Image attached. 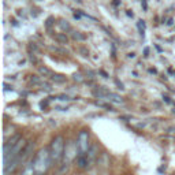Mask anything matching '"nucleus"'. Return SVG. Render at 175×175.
<instances>
[{
    "label": "nucleus",
    "mask_w": 175,
    "mask_h": 175,
    "mask_svg": "<svg viewBox=\"0 0 175 175\" xmlns=\"http://www.w3.org/2000/svg\"><path fill=\"white\" fill-rule=\"evenodd\" d=\"M33 166L36 175H47L52 166L51 153H49V148H41L37 151L36 156L33 159Z\"/></svg>",
    "instance_id": "f257e3e1"
},
{
    "label": "nucleus",
    "mask_w": 175,
    "mask_h": 175,
    "mask_svg": "<svg viewBox=\"0 0 175 175\" xmlns=\"http://www.w3.org/2000/svg\"><path fill=\"white\" fill-rule=\"evenodd\" d=\"M49 153H51L52 164L59 166L63 160V155H65V148H66V141L63 136H55L52 138L51 144H49Z\"/></svg>",
    "instance_id": "f03ea898"
},
{
    "label": "nucleus",
    "mask_w": 175,
    "mask_h": 175,
    "mask_svg": "<svg viewBox=\"0 0 175 175\" xmlns=\"http://www.w3.org/2000/svg\"><path fill=\"white\" fill-rule=\"evenodd\" d=\"M75 144H77L78 155H86L88 152H89L90 147H92V144H90L89 131H88L86 129L80 130V133H78V136H77V141H75Z\"/></svg>",
    "instance_id": "7ed1b4c3"
},
{
    "label": "nucleus",
    "mask_w": 175,
    "mask_h": 175,
    "mask_svg": "<svg viewBox=\"0 0 175 175\" xmlns=\"http://www.w3.org/2000/svg\"><path fill=\"white\" fill-rule=\"evenodd\" d=\"M26 145H28V141H25L23 138H21L7 153H4V167H7L14 159H17V157L19 156V153L25 149Z\"/></svg>",
    "instance_id": "20e7f679"
},
{
    "label": "nucleus",
    "mask_w": 175,
    "mask_h": 175,
    "mask_svg": "<svg viewBox=\"0 0 175 175\" xmlns=\"http://www.w3.org/2000/svg\"><path fill=\"white\" fill-rule=\"evenodd\" d=\"M78 156V149H77V144L73 141H69L66 144L65 148V155H63V160L62 163H66V164H71L74 162V159H77Z\"/></svg>",
    "instance_id": "39448f33"
},
{
    "label": "nucleus",
    "mask_w": 175,
    "mask_h": 175,
    "mask_svg": "<svg viewBox=\"0 0 175 175\" xmlns=\"http://www.w3.org/2000/svg\"><path fill=\"white\" fill-rule=\"evenodd\" d=\"M21 138H22L21 134H14V136L11 137L10 140H6V142H4V153H7L8 151H10L11 148H13L14 145H15Z\"/></svg>",
    "instance_id": "423d86ee"
},
{
    "label": "nucleus",
    "mask_w": 175,
    "mask_h": 175,
    "mask_svg": "<svg viewBox=\"0 0 175 175\" xmlns=\"http://www.w3.org/2000/svg\"><path fill=\"white\" fill-rule=\"evenodd\" d=\"M77 167L81 170H86L90 167V162L86 155H78L77 156Z\"/></svg>",
    "instance_id": "0eeeda50"
},
{
    "label": "nucleus",
    "mask_w": 175,
    "mask_h": 175,
    "mask_svg": "<svg viewBox=\"0 0 175 175\" xmlns=\"http://www.w3.org/2000/svg\"><path fill=\"white\" fill-rule=\"evenodd\" d=\"M108 95H110V90L103 86H99L96 89H93V96L97 99H106V97H108Z\"/></svg>",
    "instance_id": "6e6552de"
},
{
    "label": "nucleus",
    "mask_w": 175,
    "mask_h": 175,
    "mask_svg": "<svg viewBox=\"0 0 175 175\" xmlns=\"http://www.w3.org/2000/svg\"><path fill=\"white\" fill-rule=\"evenodd\" d=\"M21 175H36V171H34V166H33V160H29L28 163L23 167Z\"/></svg>",
    "instance_id": "1a4fd4ad"
},
{
    "label": "nucleus",
    "mask_w": 175,
    "mask_h": 175,
    "mask_svg": "<svg viewBox=\"0 0 175 175\" xmlns=\"http://www.w3.org/2000/svg\"><path fill=\"white\" fill-rule=\"evenodd\" d=\"M97 145L96 144H93L92 147H90V149H89V152L86 153V156H88V159H89V162H90V164H93V162H95L96 159H97Z\"/></svg>",
    "instance_id": "9d476101"
},
{
    "label": "nucleus",
    "mask_w": 175,
    "mask_h": 175,
    "mask_svg": "<svg viewBox=\"0 0 175 175\" xmlns=\"http://www.w3.org/2000/svg\"><path fill=\"white\" fill-rule=\"evenodd\" d=\"M71 39L74 41H85L86 36L82 33V32H78V30H73L71 32Z\"/></svg>",
    "instance_id": "9b49d317"
},
{
    "label": "nucleus",
    "mask_w": 175,
    "mask_h": 175,
    "mask_svg": "<svg viewBox=\"0 0 175 175\" xmlns=\"http://www.w3.org/2000/svg\"><path fill=\"white\" fill-rule=\"evenodd\" d=\"M55 40H56L60 45H66V44H69V37L66 36V33H58V34H55Z\"/></svg>",
    "instance_id": "f8f14e48"
},
{
    "label": "nucleus",
    "mask_w": 175,
    "mask_h": 175,
    "mask_svg": "<svg viewBox=\"0 0 175 175\" xmlns=\"http://www.w3.org/2000/svg\"><path fill=\"white\" fill-rule=\"evenodd\" d=\"M51 80L54 81L55 84H63V82H66V77H65V75H62V74H52L51 75Z\"/></svg>",
    "instance_id": "ddd939ff"
},
{
    "label": "nucleus",
    "mask_w": 175,
    "mask_h": 175,
    "mask_svg": "<svg viewBox=\"0 0 175 175\" xmlns=\"http://www.w3.org/2000/svg\"><path fill=\"white\" fill-rule=\"evenodd\" d=\"M108 99L110 101H112V103H116V104H121L122 101H123V99L121 97V96H118V95H115V93H112V92H110V95H108Z\"/></svg>",
    "instance_id": "4468645a"
},
{
    "label": "nucleus",
    "mask_w": 175,
    "mask_h": 175,
    "mask_svg": "<svg viewBox=\"0 0 175 175\" xmlns=\"http://www.w3.org/2000/svg\"><path fill=\"white\" fill-rule=\"evenodd\" d=\"M59 26H60V29H62L63 32H73L71 25H70L67 21H65V19H62V21L59 22Z\"/></svg>",
    "instance_id": "2eb2a0df"
},
{
    "label": "nucleus",
    "mask_w": 175,
    "mask_h": 175,
    "mask_svg": "<svg viewBox=\"0 0 175 175\" xmlns=\"http://www.w3.org/2000/svg\"><path fill=\"white\" fill-rule=\"evenodd\" d=\"M39 73L41 75H44V77H51V75H52V71L48 69V67H45V66H44V67L40 66L39 67Z\"/></svg>",
    "instance_id": "dca6fc26"
},
{
    "label": "nucleus",
    "mask_w": 175,
    "mask_h": 175,
    "mask_svg": "<svg viewBox=\"0 0 175 175\" xmlns=\"http://www.w3.org/2000/svg\"><path fill=\"white\" fill-rule=\"evenodd\" d=\"M137 26H138L140 34H141V36L144 37V32H145V22H144V21H141V19H140V21L137 22Z\"/></svg>",
    "instance_id": "f3484780"
},
{
    "label": "nucleus",
    "mask_w": 175,
    "mask_h": 175,
    "mask_svg": "<svg viewBox=\"0 0 175 175\" xmlns=\"http://www.w3.org/2000/svg\"><path fill=\"white\" fill-rule=\"evenodd\" d=\"M73 80L77 81V82H82V81H84V77H82V74H81V73H75V74L73 75Z\"/></svg>",
    "instance_id": "a211bd4d"
},
{
    "label": "nucleus",
    "mask_w": 175,
    "mask_h": 175,
    "mask_svg": "<svg viewBox=\"0 0 175 175\" xmlns=\"http://www.w3.org/2000/svg\"><path fill=\"white\" fill-rule=\"evenodd\" d=\"M78 52H80V54L82 55L84 58H88V56H89V51H88V48H84V47H81V48H78Z\"/></svg>",
    "instance_id": "6ab92c4d"
},
{
    "label": "nucleus",
    "mask_w": 175,
    "mask_h": 175,
    "mask_svg": "<svg viewBox=\"0 0 175 175\" xmlns=\"http://www.w3.org/2000/svg\"><path fill=\"white\" fill-rule=\"evenodd\" d=\"M30 82H32V84H36V85H40V84H41V81H40L39 75H32Z\"/></svg>",
    "instance_id": "aec40b11"
},
{
    "label": "nucleus",
    "mask_w": 175,
    "mask_h": 175,
    "mask_svg": "<svg viewBox=\"0 0 175 175\" xmlns=\"http://www.w3.org/2000/svg\"><path fill=\"white\" fill-rule=\"evenodd\" d=\"M54 23H55V18H54V17H48V19H47V22H45V26L49 29L52 25H54Z\"/></svg>",
    "instance_id": "412c9836"
},
{
    "label": "nucleus",
    "mask_w": 175,
    "mask_h": 175,
    "mask_svg": "<svg viewBox=\"0 0 175 175\" xmlns=\"http://www.w3.org/2000/svg\"><path fill=\"white\" fill-rule=\"evenodd\" d=\"M29 49L33 51V52H37L39 51V47L36 45V43H29Z\"/></svg>",
    "instance_id": "4be33fe9"
},
{
    "label": "nucleus",
    "mask_w": 175,
    "mask_h": 175,
    "mask_svg": "<svg viewBox=\"0 0 175 175\" xmlns=\"http://www.w3.org/2000/svg\"><path fill=\"white\" fill-rule=\"evenodd\" d=\"M40 86L43 88V90H45V92H51L52 90V88H51V85H48V84H40Z\"/></svg>",
    "instance_id": "5701e85b"
},
{
    "label": "nucleus",
    "mask_w": 175,
    "mask_h": 175,
    "mask_svg": "<svg viewBox=\"0 0 175 175\" xmlns=\"http://www.w3.org/2000/svg\"><path fill=\"white\" fill-rule=\"evenodd\" d=\"M58 99H59L60 101H69V100H71V99H70L67 95H60V96H58Z\"/></svg>",
    "instance_id": "b1692460"
},
{
    "label": "nucleus",
    "mask_w": 175,
    "mask_h": 175,
    "mask_svg": "<svg viewBox=\"0 0 175 175\" xmlns=\"http://www.w3.org/2000/svg\"><path fill=\"white\" fill-rule=\"evenodd\" d=\"M115 84H116V86H118V89H121V90L125 89V85H123V84H122L119 80H115Z\"/></svg>",
    "instance_id": "393cba45"
},
{
    "label": "nucleus",
    "mask_w": 175,
    "mask_h": 175,
    "mask_svg": "<svg viewBox=\"0 0 175 175\" xmlns=\"http://www.w3.org/2000/svg\"><path fill=\"white\" fill-rule=\"evenodd\" d=\"M30 60H32V62H34V63H37V58L34 56L33 54H30Z\"/></svg>",
    "instance_id": "a878e982"
},
{
    "label": "nucleus",
    "mask_w": 175,
    "mask_h": 175,
    "mask_svg": "<svg viewBox=\"0 0 175 175\" xmlns=\"http://www.w3.org/2000/svg\"><path fill=\"white\" fill-rule=\"evenodd\" d=\"M144 55H145V56L149 55V48H148V47H147V48H144Z\"/></svg>",
    "instance_id": "bb28decb"
},
{
    "label": "nucleus",
    "mask_w": 175,
    "mask_h": 175,
    "mask_svg": "<svg viewBox=\"0 0 175 175\" xmlns=\"http://www.w3.org/2000/svg\"><path fill=\"white\" fill-rule=\"evenodd\" d=\"M40 106H41V108H44V107L48 106V101H41V103H40Z\"/></svg>",
    "instance_id": "cd10ccee"
},
{
    "label": "nucleus",
    "mask_w": 175,
    "mask_h": 175,
    "mask_svg": "<svg viewBox=\"0 0 175 175\" xmlns=\"http://www.w3.org/2000/svg\"><path fill=\"white\" fill-rule=\"evenodd\" d=\"M163 99H164V101H166V103H168V104L171 103V101H170V97H167V96H164V97H163Z\"/></svg>",
    "instance_id": "c85d7f7f"
},
{
    "label": "nucleus",
    "mask_w": 175,
    "mask_h": 175,
    "mask_svg": "<svg viewBox=\"0 0 175 175\" xmlns=\"http://www.w3.org/2000/svg\"><path fill=\"white\" fill-rule=\"evenodd\" d=\"M127 58H130V59H133V58H136V54H129V55H127Z\"/></svg>",
    "instance_id": "c756f323"
},
{
    "label": "nucleus",
    "mask_w": 175,
    "mask_h": 175,
    "mask_svg": "<svg viewBox=\"0 0 175 175\" xmlns=\"http://www.w3.org/2000/svg\"><path fill=\"white\" fill-rule=\"evenodd\" d=\"M74 18H77V19H80V18H81V15H80V14H74Z\"/></svg>",
    "instance_id": "7c9ffc66"
},
{
    "label": "nucleus",
    "mask_w": 175,
    "mask_h": 175,
    "mask_svg": "<svg viewBox=\"0 0 175 175\" xmlns=\"http://www.w3.org/2000/svg\"><path fill=\"white\" fill-rule=\"evenodd\" d=\"M149 73H153L155 74V73H156V69H149Z\"/></svg>",
    "instance_id": "2f4dec72"
},
{
    "label": "nucleus",
    "mask_w": 175,
    "mask_h": 175,
    "mask_svg": "<svg viewBox=\"0 0 175 175\" xmlns=\"http://www.w3.org/2000/svg\"><path fill=\"white\" fill-rule=\"evenodd\" d=\"M167 25H173V19H171V18H170V19H168V22H167Z\"/></svg>",
    "instance_id": "473e14b6"
},
{
    "label": "nucleus",
    "mask_w": 175,
    "mask_h": 175,
    "mask_svg": "<svg viewBox=\"0 0 175 175\" xmlns=\"http://www.w3.org/2000/svg\"><path fill=\"white\" fill-rule=\"evenodd\" d=\"M170 133H175V129H173V127H171V129H170Z\"/></svg>",
    "instance_id": "72a5a7b5"
},
{
    "label": "nucleus",
    "mask_w": 175,
    "mask_h": 175,
    "mask_svg": "<svg viewBox=\"0 0 175 175\" xmlns=\"http://www.w3.org/2000/svg\"><path fill=\"white\" fill-rule=\"evenodd\" d=\"M90 175H95V174H90Z\"/></svg>",
    "instance_id": "f704fd0d"
}]
</instances>
